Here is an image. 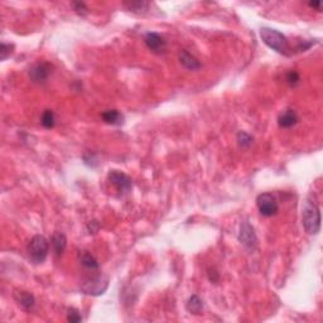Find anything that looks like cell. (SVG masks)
Segmentation results:
<instances>
[{"instance_id":"3957f363","label":"cell","mask_w":323,"mask_h":323,"mask_svg":"<svg viewBox=\"0 0 323 323\" xmlns=\"http://www.w3.org/2000/svg\"><path fill=\"white\" fill-rule=\"evenodd\" d=\"M109 287V278L102 274L92 275V277H86L80 283V288L88 295H101L106 292Z\"/></svg>"},{"instance_id":"4fadbf2b","label":"cell","mask_w":323,"mask_h":323,"mask_svg":"<svg viewBox=\"0 0 323 323\" xmlns=\"http://www.w3.org/2000/svg\"><path fill=\"white\" fill-rule=\"evenodd\" d=\"M51 245H52V249L55 251L56 255H62L67 248V237L66 235L62 233H55L51 237Z\"/></svg>"},{"instance_id":"cb8c5ba5","label":"cell","mask_w":323,"mask_h":323,"mask_svg":"<svg viewBox=\"0 0 323 323\" xmlns=\"http://www.w3.org/2000/svg\"><path fill=\"white\" fill-rule=\"evenodd\" d=\"M208 279L211 280L212 283H216L218 279H220V274L217 273L216 270H208Z\"/></svg>"},{"instance_id":"5b68a950","label":"cell","mask_w":323,"mask_h":323,"mask_svg":"<svg viewBox=\"0 0 323 323\" xmlns=\"http://www.w3.org/2000/svg\"><path fill=\"white\" fill-rule=\"evenodd\" d=\"M256 206H258L260 215L265 216V217H271V216L277 215L278 210H279L277 198L274 197L271 193H262V195L258 196Z\"/></svg>"},{"instance_id":"6da1fadb","label":"cell","mask_w":323,"mask_h":323,"mask_svg":"<svg viewBox=\"0 0 323 323\" xmlns=\"http://www.w3.org/2000/svg\"><path fill=\"white\" fill-rule=\"evenodd\" d=\"M260 38H262L263 42H264L269 48L274 50L275 52L284 56L291 55V47H289L288 38L283 34V33H280L279 30L264 27V28L260 29Z\"/></svg>"},{"instance_id":"52a82bcc","label":"cell","mask_w":323,"mask_h":323,"mask_svg":"<svg viewBox=\"0 0 323 323\" xmlns=\"http://www.w3.org/2000/svg\"><path fill=\"white\" fill-rule=\"evenodd\" d=\"M239 241L244 245L245 248L250 249V250H254L256 248L258 239H256L254 227L249 224V221L241 222L239 231Z\"/></svg>"},{"instance_id":"7402d4cb","label":"cell","mask_w":323,"mask_h":323,"mask_svg":"<svg viewBox=\"0 0 323 323\" xmlns=\"http://www.w3.org/2000/svg\"><path fill=\"white\" fill-rule=\"evenodd\" d=\"M67 321L71 323H79L82 321L81 315H80V312L77 311L76 308H70L67 311Z\"/></svg>"},{"instance_id":"d6986e66","label":"cell","mask_w":323,"mask_h":323,"mask_svg":"<svg viewBox=\"0 0 323 323\" xmlns=\"http://www.w3.org/2000/svg\"><path fill=\"white\" fill-rule=\"evenodd\" d=\"M14 51V44H8V43H1L0 47V59L5 61L8 57H10Z\"/></svg>"},{"instance_id":"30bf717a","label":"cell","mask_w":323,"mask_h":323,"mask_svg":"<svg viewBox=\"0 0 323 323\" xmlns=\"http://www.w3.org/2000/svg\"><path fill=\"white\" fill-rule=\"evenodd\" d=\"M14 299L26 311H30L35 306V298L32 293L26 291H17L14 293Z\"/></svg>"},{"instance_id":"603a6c76","label":"cell","mask_w":323,"mask_h":323,"mask_svg":"<svg viewBox=\"0 0 323 323\" xmlns=\"http://www.w3.org/2000/svg\"><path fill=\"white\" fill-rule=\"evenodd\" d=\"M71 5H72L73 10H75L79 15H82V17H84V15L88 14V6H86V4L85 3H82V1H79V3H72Z\"/></svg>"},{"instance_id":"ba28073f","label":"cell","mask_w":323,"mask_h":323,"mask_svg":"<svg viewBox=\"0 0 323 323\" xmlns=\"http://www.w3.org/2000/svg\"><path fill=\"white\" fill-rule=\"evenodd\" d=\"M51 72H52V64L48 62H39L30 68L29 77L35 84H42L48 79Z\"/></svg>"},{"instance_id":"ffe728a7","label":"cell","mask_w":323,"mask_h":323,"mask_svg":"<svg viewBox=\"0 0 323 323\" xmlns=\"http://www.w3.org/2000/svg\"><path fill=\"white\" fill-rule=\"evenodd\" d=\"M124 5H125L129 10H133V12H140V10H147L149 4L144 3V1H131V3H125Z\"/></svg>"},{"instance_id":"7c38bea8","label":"cell","mask_w":323,"mask_h":323,"mask_svg":"<svg viewBox=\"0 0 323 323\" xmlns=\"http://www.w3.org/2000/svg\"><path fill=\"white\" fill-rule=\"evenodd\" d=\"M298 122V115L297 113L292 109H287V110L282 111L278 117V124L280 128H292Z\"/></svg>"},{"instance_id":"8fae6325","label":"cell","mask_w":323,"mask_h":323,"mask_svg":"<svg viewBox=\"0 0 323 323\" xmlns=\"http://www.w3.org/2000/svg\"><path fill=\"white\" fill-rule=\"evenodd\" d=\"M178 57H179L180 64H182L186 70L197 71L201 68V63H200V61L196 59L195 56L191 55L188 51L182 50L179 52V55H178Z\"/></svg>"},{"instance_id":"d4e9b609","label":"cell","mask_w":323,"mask_h":323,"mask_svg":"<svg viewBox=\"0 0 323 323\" xmlns=\"http://www.w3.org/2000/svg\"><path fill=\"white\" fill-rule=\"evenodd\" d=\"M308 5L311 6V8L317 9L318 12H321V9H322V6H321L320 1H311V3H308Z\"/></svg>"},{"instance_id":"7a4b0ae2","label":"cell","mask_w":323,"mask_h":323,"mask_svg":"<svg viewBox=\"0 0 323 323\" xmlns=\"http://www.w3.org/2000/svg\"><path fill=\"white\" fill-rule=\"evenodd\" d=\"M302 224L309 235H316L321 230V211L315 202L307 198L303 204Z\"/></svg>"},{"instance_id":"e0dca14e","label":"cell","mask_w":323,"mask_h":323,"mask_svg":"<svg viewBox=\"0 0 323 323\" xmlns=\"http://www.w3.org/2000/svg\"><path fill=\"white\" fill-rule=\"evenodd\" d=\"M42 125L46 129H52L55 126V114L52 110H44L41 117Z\"/></svg>"},{"instance_id":"9c48e42d","label":"cell","mask_w":323,"mask_h":323,"mask_svg":"<svg viewBox=\"0 0 323 323\" xmlns=\"http://www.w3.org/2000/svg\"><path fill=\"white\" fill-rule=\"evenodd\" d=\"M144 42H146L147 47L153 52H162L166 48V41L160 34L154 32L147 33L144 37Z\"/></svg>"},{"instance_id":"8992f818","label":"cell","mask_w":323,"mask_h":323,"mask_svg":"<svg viewBox=\"0 0 323 323\" xmlns=\"http://www.w3.org/2000/svg\"><path fill=\"white\" fill-rule=\"evenodd\" d=\"M108 179L121 193H128L133 187V182L130 178L120 171H110L108 175Z\"/></svg>"},{"instance_id":"5bb4252c","label":"cell","mask_w":323,"mask_h":323,"mask_svg":"<svg viewBox=\"0 0 323 323\" xmlns=\"http://www.w3.org/2000/svg\"><path fill=\"white\" fill-rule=\"evenodd\" d=\"M80 263H81L82 266H84L85 269H88V270L95 271L100 269V264L96 260V258L91 253H88V251H82V254L80 255Z\"/></svg>"},{"instance_id":"277c9868","label":"cell","mask_w":323,"mask_h":323,"mask_svg":"<svg viewBox=\"0 0 323 323\" xmlns=\"http://www.w3.org/2000/svg\"><path fill=\"white\" fill-rule=\"evenodd\" d=\"M48 251H50V244H48L46 237L42 235L33 236L32 240L29 241V245H28V253H29L30 259L33 260V263L42 264L47 259Z\"/></svg>"},{"instance_id":"ac0fdd59","label":"cell","mask_w":323,"mask_h":323,"mask_svg":"<svg viewBox=\"0 0 323 323\" xmlns=\"http://www.w3.org/2000/svg\"><path fill=\"white\" fill-rule=\"evenodd\" d=\"M253 142L254 138L246 131H239L237 133V143L241 148H249V147H251Z\"/></svg>"},{"instance_id":"44dd1931","label":"cell","mask_w":323,"mask_h":323,"mask_svg":"<svg viewBox=\"0 0 323 323\" xmlns=\"http://www.w3.org/2000/svg\"><path fill=\"white\" fill-rule=\"evenodd\" d=\"M286 80H287V82H288L289 86H293L294 88V86H297V85L299 84V80H300L299 73H298L297 71L291 70L288 73H287Z\"/></svg>"},{"instance_id":"9a60e30c","label":"cell","mask_w":323,"mask_h":323,"mask_svg":"<svg viewBox=\"0 0 323 323\" xmlns=\"http://www.w3.org/2000/svg\"><path fill=\"white\" fill-rule=\"evenodd\" d=\"M186 308L189 313H192V315H200L204 309V300L201 298L198 297L197 294H193L189 297V299L187 300Z\"/></svg>"},{"instance_id":"2e32d148","label":"cell","mask_w":323,"mask_h":323,"mask_svg":"<svg viewBox=\"0 0 323 323\" xmlns=\"http://www.w3.org/2000/svg\"><path fill=\"white\" fill-rule=\"evenodd\" d=\"M102 120L106 122V124H111V125H119L122 122V115L120 114V111L117 110H106L101 114Z\"/></svg>"}]
</instances>
